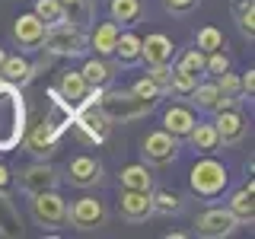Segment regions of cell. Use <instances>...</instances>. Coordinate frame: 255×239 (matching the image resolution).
<instances>
[{"instance_id": "5b68a950", "label": "cell", "mask_w": 255, "mask_h": 239, "mask_svg": "<svg viewBox=\"0 0 255 239\" xmlns=\"http://www.w3.org/2000/svg\"><path fill=\"white\" fill-rule=\"evenodd\" d=\"M188 185H191V191H195L198 198H207V201H211V198H220L223 188L230 185V172H227V166L217 163L214 153H211V156L198 159V163L191 166Z\"/></svg>"}, {"instance_id": "7c38bea8", "label": "cell", "mask_w": 255, "mask_h": 239, "mask_svg": "<svg viewBox=\"0 0 255 239\" xmlns=\"http://www.w3.org/2000/svg\"><path fill=\"white\" fill-rule=\"evenodd\" d=\"M214 127H217L220 143H227V147L239 143V140L246 137V131H249V124H246V115H243V109H239V106L214 112Z\"/></svg>"}, {"instance_id": "7bdbcfd3", "label": "cell", "mask_w": 255, "mask_h": 239, "mask_svg": "<svg viewBox=\"0 0 255 239\" xmlns=\"http://www.w3.org/2000/svg\"><path fill=\"white\" fill-rule=\"evenodd\" d=\"M10 188H13V175H10V169H6L3 163H0V191L10 195Z\"/></svg>"}, {"instance_id": "60d3db41", "label": "cell", "mask_w": 255, "mask_h": 239, "mask_svg": "<svg viewBox=\"0 0 255 239\" xmlns=\"http://www.w3.org/2000/svg\"><path fill=\"white\" fill-rule=\"evenodd\" d=\"M239 96H243V99H252L255 96V70L252 67L239 77Z\"/></svg>"}, {"instance_id": "7a4b0ae2", "label": "cell", "mask_w": 255, "mask_h": 239, "mask_svg": "<svg viewBox=\"0 0 255 239\" xmlns=\"http://www.w3.org/2000/svg\"><path fill=\"white\" fill-rule=\"evenodd\" d=\"M99 106L112 121H140L150 112H156L159 99H143V96L131 93V90H109L106 86L99 96Z\"/></svg>"}, {"instance_id": "6da1fadb", "label": "cell", "mask_w": 255, "mask_h": 239, "mask_svg": "<svg viewBox=\"0 0 255 239\" xmlns=\"http://www.w3.org/2000/svg\"><path fill=\"white\" fill-rule=\"evenodd\" d=\"M26 140V99L13 83H0V153H10Z\"/></svg>"}, {"instance_id": "8992f818", "label": "cell", "mask_w": 255, "mask_h": 239, "mask_svg": "<svg viewBox=\"0 0 255 239\" xmlns=\"http://www.w3.org/2000/svg\"><path fill=\"white\" fill-rule=\"evenodd\" d=\"M32 217L45 230H58V227L67 223V201L58 195V188L35 191V195H32Z\"/></svg>"}, {"instance_id": "8d00e7d4", "label": "cell", "mask_w": 255, "mask_h": 239, "mask_svg": "<svg viewBox=\"0 0 255 239\" xmlns=\"http://www.w3.org/2000/svg\"><path fill=\"white\" fill-rule=\"evenodd\" d=\"M198 80H201V77H195V74H185V70H175V67H172L169 93H175V96H188V93L198 86Z\"/></svg>"}, {"instance_id": "4dcf8cb0", "label": "cell", "mask_w": 255, "mask_h": 239, "mask_svg": "<svg viewBox=\"0 0 255 239\" xmlns=\"http://www.w3.org/2000/svg\"><path fill=\"white\" fill-rule=\"evenodd\" d=\"M220 90H217V83H201L198 80V86L188 93V99H191V106H198L201 112H214V106H217V99H220Z\"/></svg>"}, {"instance_id": "2e32d148", "label": "cell", "mask_w": 255, "mask_h": 239, "mask_svg": "<svg viewBox=\"0 0 255 239\" xmlns=\"http://www.w3.org/2000/svg\"><path fill=\"white\" fill-rule=\"evenodd\" d=\"M175 58V45L169 35H163V32H153V35L140 38V61L147 64V67H156V64H172Z\"/></svg>"}, {"instance_id": "9a60e30c", "label": "cell", "mask_w": 255, "mask_h": 239, "mask_svg": "<svg viewBox=\"0 0 255 239\" xmlns=\"http://www.w3.org/2000/svg\"><path fill=\"white\" fill-rule=\"evenodd\" d=\"M48 96H51V102H48V112H45L42 124L48 127V134H51V137L61 140V134L74 124V106H67V102L61 99L58 90H48Z\"/></svg>"}, {"instance_id": "836d02e7", "label": "cell", "mask_w": 255, "mask_h": 239, "mask_svg": "<svg viewBox=\"0 0 255 239\" xmlns=\"http://www.w3.org/2000/svg\"><path fill=\"white\" fill-rule=\"evenodd\" d=\"M195 45L201 48V51H217V48H227L223 45V32L217 26H204V29H198V35H195Z\"/></svg>"}, {"instance_id": "3957f363", "label": "cell", "mask_w": 255, "mask_h": 239, "mask_svg": "<svg viewBox=\"0 0 255 239\" xmlns=\"http://www.w3.org/2000/svg\"><path fill=\"white\" fill-rule=\"evenodd\" d=\"M99 96H102V90H90V96L74 109V124L83 131V137L93 140V143H102L112 134V124H115L106 112H102Z\"/></svg>"}, {"instance_id": "30bf717a", "label": "cell", "mask_w": 255, "mask_h": 239, "mask_svg": "<svg viewBox=\"0 0 255 239\" xmlns=\"http://www.w3.org/2000/svg\"><path fill=\"white\" fill-rule=\"evenodd\" d=\"M16 182H19L22 191L35 195V191H51V188H58V185H61V175H58V169H54L51 163L38 159V163H32V166H26V169H19Z\"/></svg>"}, {"instance_id": "484cf974", "label": "cell", "mask_w": 255, "mask_h": 239, "mask_svg": "<svg viewBox=\"0 0 255 239\" xmlns=\"http://www.w3.org/2000/svg\"><path fill=\"white\" fill-rule=\"evenodd\" d=\"M0 236H10V239L22 236V217L6 191H0Z\"/></svg>"}, {"instance_id": "d590c367", "label": "cell", "mask_w": 255, "mask_h": 239, "mask_svg": "<svg viewBox=\"0 0 255 239\" xmlns=\"http://www.w3.org/2000/svg\"><path fill=\"white\" fill-rule=\"evenodd\" d=\"M230 54L223 51V48H217V51H207L204 54V74H211V77H220L223 70H230Z\"/></svg>"}, {"instance_id": "f1b7e54d", "label": "cell", "mask_w": 255, "mask_h": 239, "mask_svg": "<svg viewBox=\"0 0 255 239\" xmlns=\"http://www.w3.org/2000/svg\"><path fill=\"white\" fill-rule=\"evenodd\" d=\"M54 150H58V137H51L48 127L38 121L29 134V153L38 156V159H48V156H54Z\"/></svg>"}, {"instance_id": "74e56055", "label": "cell", "mask_w": 255, "mask_h": 239, "mask_svg": "<svg viewBox=\"0 0 255 239\" xmlns=\"http://www.w3.org/2000/svg\"><path fill=\"white\" fill-rule=\"evenodd\" d=\"M147 77L159 86V93L169 96V80H172V64H156V67H147Z\"/></svg>"}, {"instance_id": "8fae6325", "label": "cell", "mask_w": 255, "mask_h": 239, "mask_svg": "<svg viewBox=\"0 0 255 239\" xmlns=\"http://www.w3.org/2000/svg\"><path fill=\"white\" fill-rule=\"evenodd\" d=\"M102 175H106V169H102V163L90 153H80L67 163V182L74 188H96L102 182Z\"/></svg>"}, {"instance_id": "d6986e66", "label": "cell", "mask_w": 255, "mask_h": 239, "mask_svg": "<svg viewBox=\"0 0 255 239\" xmlns=\"http://www.w3.org/2000/svg\"><path fill=\"white\" fill-rule=\"evenodd\" d=\"M227 207H230V214L239 220V227H243V223L252 227V220H255V182L249 179L243 188H236L233 195H230Z\"/></svg>"}, {"instance_id": "ac0fdd59", "label": "cell", "mask_w": 255, "mask_h": 239, "mask_svg": "<svg viewBox=\"0 0 255 239\" xmlns=\"http://www.w3.org/2000/svg\"><path fill=\"white\" fill-rule=\"evenodd\" d=\"M0 74H3V80L6 83H13V86H29L32 80H35V74H38V67L35 64H29L22 54H6L3 58V64H0Z\"/></svg>"}, {"instance_id": "cb8c5ba5", "label": "cell", "mask_w": 255, "mask_h": 239, "mask_svg": "<svg viewBox=\"0 0 255 239\" xmlns=\"http://www.w3.org/2000/svg\"><path fill=\"white\" fill-rule=\"evenodd\" d=\"M150 201H153V214H163V217H172V214H182L185 207V195L175 188H150Z\"/></svg>"}, {"instance_id": "ffe728a7", "label": "cell", "mask_w": 255, "mask_h": 239, "mask_svg": "<svg viewBox=\"0 0 255 239\" xmlns=\"http://www.w3.org/2000/svg\"><path fill=\"white\" fill-rule=\"evenodd\" d=\"M93 32L86 38H90V48L99 58H112V51H115V42H118V35H122V29H118V22L115 19H109V22H99V26H90Z\"/></svg>"}, {"instance_id": "ee69618b", "label": "cell", "mask_w": 255, "mask_h": 239, "mask_svg": "<svg viewBox=\"0 0 255 239\" xmlns=\"http://www.w3.org/2000/svg\"><path fill=\"white\" fill-rule=\"evenodd\" d=\"M3 58H6V51H3V45H0V64H3Z\"/></svg>"}, {"instance_id": "277c9868", "label": "cell", "mask_w": 255, "mask_h": 239, "mask_svg": "<svg viewBox=\"0 0 255 239\" xmlns=\"http://www.w3.org/2000/svg\"><path fill=\"white\" fill-rule=\"evenodd\" d=\"M42 48L51 58H83L90 51V38H86V29H77L70 22H58V26H48Z\"/></svg>"}, {"instance_id": "ab89813d", "label": "cell", "mask_w": 255, "mask_h": 239, "mask_svg": "<svg viewBox=\"0 0 255 239\" xmlns=\"http://www.w3.org/2000/svg\"><path fill=\"white\" fill-rule=\"evenodd\" d=\"M214 83H217V90H220L223 96H239V77L230 74V70H223V74L214 80ZM239 99H243V96H239Z\"/></svg>"}, {"instance_id": "b9f144b4", "label": "cell", "mask_w": 255, "mask_h": 239, "mask_svg": "<svg viewBox=\"0 0 255 239\" xmlns=\"http://www.w3.org/2000/svg\"><path fill=\"white\" fill-rule=\"evenodd\" d=\"M163 6L169 13H175V16H182V13H191L198 6V0H163Z\"/></svg>"}, {"instance_id": "e575fe53", "label": "cell", "mask_w": 255, "mask_h": 239, "mask_svg": "<svg viewBox=\"0 0 255 239\" xmlns=\"http://www.w3.org/2000/svg\"><path fill=\"white\" fill-rule=\"evenodd\" d=\"M175 70H185V74H195V77H201L204 74V51L201 48H188L185 54L179 58V64H175Z\"/></svg>"}, {"instance_id": "5bb4252c", "label": "cell", "mask_w": 255, "mask_h": 239, "mask_svg": "<svg viewBox=\"0 0 255 239\" xmlns=\"http://www.w3.org/2000/svg\"><path fill=\"white\" fill-rule=\"evenodd\" d=\"M45 32H48V26L35 13H22V16H16V22H13V42L19 48H26V51H38L42 42H45Z\"/></svg>"}, {"instance_id": "83f0119b", "label": "cell", "mask_w": 255, "mask_h": 239, "mask_svg": "<svg viewBox=\"0 0 255 239\" xmlns=\"http://www.w3.org/2000/svg\"><path fill=\"white\" fill-rule=\"evenodd\" d=\"M112 54L118 58L122 67H134V64L140 61V35H134V32H122Z\"/></svg>"}, {"instance_id": "f6af8a7d", "label": "cell", "mask_w": 255, "mask_h": 239, "mask_svg": "<svg viewBox=\"0 0 255 239\" xmlns=\"http://www.w3.org/2000/svg\"><path fill=\"white\" fill-rule=\"evenodd\" d=\"M0 83H6V80H3V74H0Z\"/></svg>"}, {"instance_id": "f35d334b", "label": "cell", "mask_w": 255, "mask_h": 239, "mask_svg": "<svg viewBox=\"0 0 255 239\" xmlns=\"http://www.w3.org/2000/svg\"><path fill=\"white\" fill-rule=\"evenodd\" d=\"M131 93L143 96V99H163V93H159V86H156V83H153L150 77H140V80H134V83H131Z\"/></svg>"}, {"instance_id": "1f68e13d", "label": "cell", "mask_w": 255, "mask_h": 239, "mask_svg": "<svg viewBox=\"0 0 255 239\" xmlns=\"http://www.w3.org/2000/svg\"><path fill=\"white\" fill-rule=\"evenodd\" d=\"M233 16H236V26L246 38H255V0H239L233 3Z\"/></svg>"}, {"instance_id": "e0dca14e", "label": "cell", "mask_w": 255, "mask_h": 239, "mask_svg": "<svg viewBox=\"0 0 255 239\" xmlns=\"http://www.w3.org/2000/svg\"><path fill=\"white\" fill-rule=\"evenodd\" d=\"M198 121V115H195V109H188V106H182V102H172L169 109L163 112V131H169L172 137H185V134L195 127Z\"/></svg>"}, {"instance_id": "f546056e", "label": "cell", "mask_w": 255, "mask_h": 239, "mask_svg": "<svg viewBox=\"0 0 255 239\" xmlns=\"http://www.w3.org/2000/svg\"><path fill=\"white\" fill-rule=\"evenodd\" d=\"M143 13L140 0H109V16L115 22H125V26H134Z\"/></svg>"}, {"instance_id": "52a82bcc", "label": "cell", "mask_w": 255, "mask_h": 239, "mask_svg": "<svg viewBox=\"0 0 255 239\" xmlns=\"http://www.w3.org/2000/svg\"><path fill=\"white\" fill-rule=\"evenodd\" d=\"M140 156L147 166H169L179 159V137H172L169 131H147V137L140 140Z\"/></svg>"}, {"instance_id": "d6a6232c", "label": "cell", "mask_w": 255, "mask_h": 239, "mask_svg": "<svg viewBox=\"0 0 255 239\" xmlns=\"http://www.w3.org/2000/svg\"><path fill=\"white\" fill-rule=\"evenodd\" d=\"M32 3H35V6H32V13H35L45 26H58V22H64V13H61L58 0H32Z\"/></svg>"}, {"instance_id": "44dd1931", "label": "cell", "mask_w": 255, "mask_h": 239, "mask_svg": "<svg viewBox=\"0 0 255 239\" xmlns=\"http://www.w3.org/2000/svg\"><path fill=\"white\" fill-rule=\"evenodd\" d=\"M61 3V13H64V22L77 29H90L96 22V0H58Z\"/></svg>"}, {"instance_id": "4316f807", "label": "cell", "mask_w": 255, "mask_h": 239, "mask_svg": "<svg viewBox=\"0 0 255 239\" xmlns=\"http://www.w3.org/2000/svg\"><path fill=\"white\" fill-rule=\"evenodd\" d=\"M118 182L122 188H140V191H150L153 188V172H150L147 163H131L118 172Z\"/></svg>"}, {"instance_id": "4fadbf2b", "label": "cell", "mask_w": 255, "mask_h": 239, "mask_svg": "<svg viewBox=\"0 0 255 239\" xmlns=\"http://www.w3.org/2000/svg\"><path fill=\"white\" fill-rule=\"evenodd\" d=\"M118 211L125 220L131 223H143L153 217V201H150V191L140 188H122L118 191Z\"/></svg>"}, {"instance_id": "603a6c76", "label": "cell", "mask_w": 255, "mask_h": 239, "mask_svg": "<svg viewBox=\"0 0 255 239\" xmlns=\"http://www.w3.org/2000/svg\"><path fill=\"white\" fill-rule=\"evenodd\" d=\"M54 90H58L61 99L67 102V106H74V109L86 99V96H90V86H86V80H83V74H80V70H64Z\"/></svg>"}, {"instance_id": "d4e9b609", "label": "cell", "mask_w": 255, "mask_h": 239, "mask_svg": "<svg viewBox=\"0 0 255 239\" xmlns=\"http://www.w3.org/2000/svg\"><path fill=\"white\" fill-rule=\"evenodd\" d=\"M80 74H83L90 90H106L112 83V77H115V70H112V64H106V58L96 54V58H86V64L80 67Z\"/></svg>"}, {"instance_id": "7402d4cb", "label": "cell", "mask_w": 255, "mask_h": 239, "mask_svg": "<svg viewBox=\"0 0 255 239\" xmlns=\"http://www.w3.org/2000/svg\"><path fill=\"white\" fill-rule=\"evenodd\" d=\"M185 137L191 140L195 153H201V156H211V153H217V150H220V137H217V127H214V121H201V118H198L195 127H191Z\"/></svg>"}, {"instance_id": "9c48e42d", "label": "cell", "mask_w": 255, "mask_h": 239, "mask_svg": "<svg viewBox=\"0 0 255 239\" xmlns=\"http://www.w3.org/2000/svg\"><path fill=\"white\" fill-rule=\"evenodd\" d=\"M236 230H239V220L230 214V207H207L195 220V233L204 239H223V236H233Z\"/></svg>"}, {"instance_id": "ba28073f", "label": "cell", "mask_w": 255, "mask_h": 239, "mask_svg": "<svg viewBox=\"0 0 255 239\" xmlns=\"http://www.w3.org/2000/svg\"><path fill=\"white\" fill-rule=\"evenodd\" d=\"M106 220H109V211H106V204H102L96 195H83V198H77V201L67 207V223L74 230H83V233L106 227Z\"/></svg>"}]
</instances>
